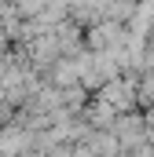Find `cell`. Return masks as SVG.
I'll use <instances>...</instances> for the list:
<instances>
[{
	"label": "cell",
	"mask_w": 154,
	"mask_h": 157,
	"mask_svg": "<svg viewBox=\"0 0 154 157\" xmlns=\"http://www.w3.org/2000/svg\"><path fill=\"white\" fill-rule=\"evenodd\" d=\"M121 40V29H117V22H99L95 29H92V44L95 48H110Z\"/></svg>",
	"instance_id": "obj_1"
}]
</instances>
